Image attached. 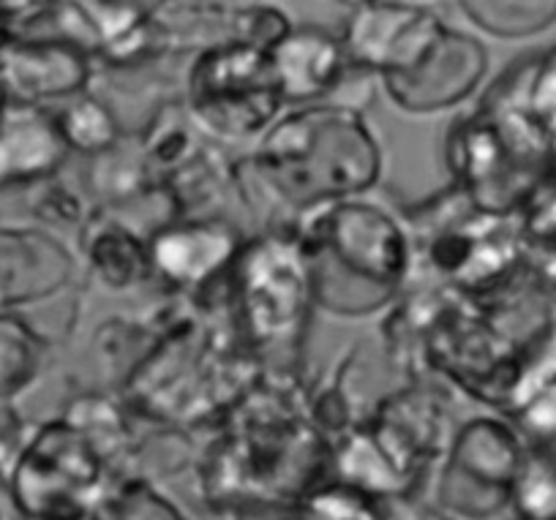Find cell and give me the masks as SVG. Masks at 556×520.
Returning <instances> with one entry per match:
<instances>
[{
    "instance_id": "1",
    "label": "cell",
    "mask_w": 556,
    "mask_h": 520,
    "mask_svg": "<svg viewBox=\"0 0 556 520\" xmlns=\"http://www.w3.org/2000/svg\"><path fill=\"white\" fill-rule=\"evenodd\" d=\"M292 371L260 373L222 420L200 460L202 502L216 515L240 504H295L333 482V447L312 422Z\"/></svg>"
},
{
    "instance_id": "2",
    "label": "cell",
    "mask_w": 556,
    "mask_h": 520,
    "mask_svg": "<svg viewBox=\"0 0 556 520\" xmlns=\"http://www.w3.org/2000/svg\"><path fill=\"white\" fill-rule=\"evenodd\" d=\"M260 363L218 305L175 310L123 377V398L142 417L178 426L216 422L260 379Z\"/></svg>"
},
{
    "instance_id": "3",
    "label": "cell",
    "mask_w": 556,
    "mask_h": 520,
    "mask_svg": "<svg viewBox=\"0 0 556 520\" xmlns=\"http://www.w3.org/2000/svg\"><path fill=\"white\" fill-rule=\"evenodd\" d=\"M245 164L273 205L312 213L371 189L382 150L357 110L312 104L278 117Z\"/></svg>"
},
{
    "instance_id": "4",
    "label": "cell",
    "mask_w": 556,
    "mask_h": 520,
    "mask_svg": "<svg viewBox=\"0 0 556 520\" xmlns=\"http://www.w3.org/2000/svg\"><path fill=\"white\" fill-rule=\"evenodd\" d=\"M298 224L308 256L314 300L339 316L382 308L412 276V238L371 202L317 207Z\"/></svg>"
},
{
    "instance_id": "5",
    "label": "cell",
    "mask_w": 556,
    "mask_h": 520,
    "mask_svg": "<svg viewBox=\"0 0 556 520\" xmlns=\"http://www.w3.org/2000/svg\"><path fill=\"white\" fill-rule=\"evenodd\" d=\"M227 314L256 363L292 371L314 303L308 256L301 238L287 229L260 234L240 249L227 272Z\"/></svg>"
},
{
    "instance_id": "6",
    "label": "cell",
    "mask_w": 556,
    "mask_h": 520,
    "mask_svg": "<svg viewBox=\"0 0 556 520\" xmlns=\"http://www.w3.org/2000/svg\"><path fill=\"white\" fill-rule=\"evenodd\" d=\"M186 85V112L197 131L227 142L270 128L287 104L270 50L243 41L202 50Z\"/></svg>"
},
{
    "instance_id": "7",
    "label": "cell",
    "mask_w": 556,
    "mask_h": 520,
    "mask_svg": "<svg viewBox=\"0 0 556 520\" xmlns=\"http://www.w3.org/2000/svg\"><path fill=\"white\" fill-rule=\"evenodd\" d=\"M117 480L88 436L61 417L30 433L7 487L23 520H90Z\"/></svg>"
},
{
    "instance_id": "8",
    "label": "cell",
    "mask_w": 556,
    "mask_h": 520,
    "mask_svg": "<svg viewBox=\"0 0 556 520\" xmlns=\"http://www.w3.org/2000/svg\"><path fill=\"white\" fill-rule=\"evenodd\" d=\"M529 444L496 417L458 428L437 474L431 520H510Z\"/></svg>"
},
{
    "instance_id": "9",
    "label": "cell",
    "mask_w": 556,
    "mask_h": 520,
    "mask_svg": "<svg viewBox=\"0 0 556 520\" xmlns=\"http://www.w3.org/2000/svg\"><path fill=\"white\" fill-rule=\"evenodd\" d=\"M363 431L412 496L420 482L429 480L426 474L442 464L456 436L445 398L426 388H406L384 398Z\"/></svg>"
},
{
    "instance_id": "10",
    "label": "cell",
    "mask_w": 556,
    "mask_h": 520,
    "mask_svg": "<svg viewBox=\"0 0 556 520\" xmlns=\"http://www.w3.org/2000/svg\"><path fill=\"white\" fill-rule=\"evenodd\" d=\"M489 72V52L478 39L445 23L401 72L384 74L388 96L406 112H442L462 104Z\"/></svg>"
},
{
    "instance_id": "11",
    "label": "cell",
    "mask_w": 556,
    "mask_h": 520,
    "mask_svg": "<svg viewBox=\"0 0 556 520\" xmlns=\"http://www.w3.org/2000/svg\"><path fill=\"white\" fill-rule=\"evenodd\" d=\"M90 79L93 55L61 36H9L0 45V90L14 104L79 99Z\"/></svg>"
},
{
    "instance_id": "12",
    "label": "cell",
    "mask_w": 556,
    "mask_h": 520,
    "mask_svg": "<svg viewBox=\"0 0 556 520\" xmlns=\"http://www.w3.org/2000/svg\"><path fill=\"white\" fill-rule=\"evenodd\" d=\"M238 229L222 218L211 221H173L148 238V254L156 276L169 287L202 294L211 283L227 278L235 256L240 254Z\"/></svg>"
},
{
    "instance_id": "13",
    "label": "cell",
    "mask_w": 556,
    "mask_h": 520,
    "mask_svg": "<svg viewBox=\"0 0 556 520\" xmlns=\"http://www.w3.org/2000/svg\"><path fill=\"white\" fill-rule=\"evenodd\" d=\"M58 115L47 106H0V189L41 183L68 158Z\"/></svg>"
},
{
    "instance_id": "14",
    "label": "cell",
    "mask_w": 556,
    "mask_h": 520,
    "mask_svg": "<svg viewBox=\"0 0 556 520\" xmlns=\"http://www.w3.org/2000/svg\"><path fill=\"white\" fill-rule=\"evenodd\" d=\"M72 278L74 256L50 234L0 227V314L55 297Z\"/></svg>"
},
{
    "instance_id": "15",
    "label": "cell",
    "mask_w": 556,
    "mask_h": 520,
    "mask_svg": "<svg viewBox=\"0 0 556 520\" xmlns=\"http://www.w3.org/2000/svg\"><path fill=\"white\" fill-rule=\"evenodd\" d=\"M270 55L276 61L287 104L312 106L314 101L339 90L352 68L341 39L317 28L290 30L273 47Z\"/></svg>"
},
{
    "instance_id": "16",
    "label": "cell",
    "mask_w": 556,
    "mask_h": 520,
    "mask_svg": "<svg viewBox=\"0 0 556 520\" xmlns=\"http://www.w3.org/2000/svg\"><path fill=\"white\" fill-rule=\"evenodd\" d=\"M83 249L90 267L112 289H128L153 276L148 240L115 216H90L83 229Z\"/></svg>"
},
{
    "instance_id": "17",
    "label": "cell",
    "mask_w": 556,
    "mask_h": 520,
    "mask_svg": "<svg viewBox=\"0 0 556 520\" xmlns=\"http://www.w3.org/2000/svg\"><path fill=\"white\" fill-rule=\"evenodd\" d=\"M45 341L20 316L0 314V398L12 401L41 371Z\"/></svg>"
},
{
    "instance_id": "18",
    "label": "cell",
    "mask_w": 556,
    "mask_h": 520,
    "mask_svg": "<svg viewBox=\"0 0 556 520\" xmlns=\"http://www.w3.org/2000/svg\"><path fill=\"white\" fill-rule=\"evenodd\" d=\"M462 12L469 23L480 30L500 39H523V36L543 34L556 23V3H540V0H478V3H462Z\"/></svg>"
},
{
    "instance_id": "19",
    "label": "cell",
    "mask_w": 556,
    "mask_h": 520,
    "mask_svg": "<svg viewBox=\"0 0 556 520\" xmlns=\"http://www.w3.org/2000/svg\"><path fill=\"white\" fill-rule=\"evenodd\" d=\"M90 520H191L156 482L123 477L112 485Z\"/></svg>"
},
{
    "instance_id": "20",
    "label": "cell",
    "mask_w": 556,
    "mask_h": 520,
    "mask_svg": "<svg viewBox=\"0 0 556 520\" xmlns=\"http://www.w3.org/2000/svg\"><path fill=\"white\" fill-rule=\"evenodd\" d=\"M295 520H390V498L333 480L295 504Z\"/></svg>"
},
{
    "instance_id": "21",
    "label": "cell",
    "mask_w": 556,
    "mask_h": 520,
    "mask_svg": "<svg viewBox=\"0 0 556 520\" xmlns=\"http://www.w3.org/2000/svg\"><path fill=\"white\" fill-rule=\"evenodd\" d=\"M55 115L68 150L101 155L121 139L115 115L90 93L74 99L66 110L55 112Z\"/></svg>"
},
{
    "instance_id": "22",
    "label": "cell",
    "mask_w": 556,
    "mask_h": 520,
    "mask_svg": "<svg viewBox=\"0 0 556 520\" xmlns=\"http://www.w3.org/2000/svg\"><path fill=\"white\" fill-rule=\"evenodd\" d=\"M30 436H25V422L12 406V401L0 398V482L9 485L12 471L23 455L25 444Z\"/></svg>"
},
{
    "instance_id": "23",
    "label": "cell",
    "mask_w": 556,
    "mask_h": 520,
    "mask_svg": "<svg viewBox=\"0 0 556 520\" xmlns=\"http://www.w3.org/2000/svg\"><path fill=\"white\" fill-rule=\"evenodd\" d=\"M12 36V17H9V9L0 3V45Z\"/></svg>"
},
{
    "instance_id": "24",
    "label": "cell",
    "mask_w": 556,
    "mask_h": 520,
    "mask_svg": "<svg viewBox=\"0 0 556 520\" xmlns=\"http://www.w3.org/2000/svg\"><path fill=\"white\" fill-rule=\"evenodd\" d=\"M7 104V96H3V90H0V106Z\"/></svg>"
},
{
    "instance_id": "25",
    "label": "cell",
    "mask_w": 556,
    "mask_h": 520,
    "mask_svg": "<svg viewBox=\"0 0 556 520\" xmlns=\"http://www.w3.org/2000/svg\"><path fill=\"white\" fill-rule=\"evenodd\" d=\"M0 520H3V515H0Z\"/></svg>"
}]
</instances>
